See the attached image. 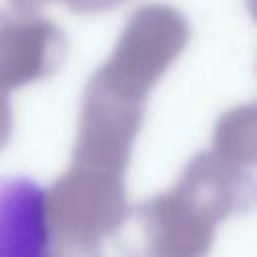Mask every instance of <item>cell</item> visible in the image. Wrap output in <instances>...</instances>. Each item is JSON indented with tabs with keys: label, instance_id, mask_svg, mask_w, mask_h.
Returning <instances> with one entry per match:
<instances>
[{
	"label": "cell",
	"instance_id": "1",
	"mask_svg": "<svg viewBox=\"0 0 257 257\" xmlns=\"http://www.w3.org/2000/svg\"><path fill=\"white\" fill-rule=\"evenodd\" d=\"M251 207L243 173L211 153L195 155L169 191L139 207L145 257H207L217 225Z\"/></svg>",
	"mask_w": 257,
	"mask_h": 257
},
{
	"label": "cell",
	"instance_id": "2",
	"mask_svg": "<svg viewBox=\"0 0 257 257\" xmlns=\"http://www.w3.org/2000/svg\"><path fill=\"white\" fill-rule=\"evenodd\" d=\"M50 241L74 253H90L128 217L124 175L72 165L44 191Z\"/></svg>",
	"mask_w": 257,
	"mask_h": 257
},
{
	"label": "cell",
	"instance_id": "3",
	"mask_svg": "<svg viewBox=\"0 0 257 257\" xmlns=\"http://www.w3.org/2000/svg\"><path fill=\"white\" fill-rule=\"evenodd\" d=\"M189 36V24L177 8L145 4L128 16L110 56L92 76L116 96L145 104L151 88L185 50Z\"/></svg>",
	"mask_w": 257,
	"mask_h": 257
},
{
	"label": "cell",
	"instance_id": "4",
	"mask_svg": "<svg viewBox=\"0 0 257 257\" xmlns=\"http://www.w3.org/2000/svg\"><path fill=\"white\" fill-rule=\"evenodd\" d=\"M143 114V102L116 96L92 76L82 94L72 165L124 175Z\"/></svg>",
	"mask_w": 257,
	"mask_h": 257
},
{
	"label": "cell",
	"instance_id": "5",
	"mask_svg": "<svg viewBox=\"0 0 257 257\" xmlns=\"http://www.w3.org/2000/svg\"><path fill=\"white\" fill-rule=\"evenodd\" d=\"M62 30L36 12H14L0 20V90L10 92L54 74L64 58Z\"/></svg>",
	"mask_w": 257,
	"mask_h": 257
},
{
	"label": "cell",
	"instance_id": "6",
	"mask_svg": "<svg viewBox=\"0 0 257 257\" xmlns=\"http://www.w3.org/2000/svg\"><path fill=\"white\" fill-rule=\"evenodd\" d=\"M0 257H52L44 189L26 177L0 179Z\"/></svg>",
	"mask_w": 257,
	"mask_h": 257
},
{
	"label": "cell",
	"instance_id": "7",
	"mask_svg": "<svg viewBox=\"0 0 257 257\" xmlns=\"http://www.w3.org/2000/svg\"><path fill=\"white\" fill-rule=\"evenodd\" d=\"M257 116L253 104H241L221 114L213 135V155L229 165L249 169L257 155Z\"/></svg>",
	"mask_w": 257,
	"mask_h": 257
},
{
	"label": "cell",
	"instance_id": "8",
	"mask_svg": "<svg viewBox=\"0 0 257 257\" xmlns=\"http://www.w3.org/2000/svg\"><path fill=\"white\" fill-rule=\"evenodd\" d=\"M62 2L74 12L90 14V12H102V10L114 8L124 0H62Z\"/></svg>",
	"mask_w": 257,
	"mask_h": 257
},
{
	"label": "cell",
	"instance_id": "9",
	"mask_svg": "<svg viewBox=\"0 0 257 257\" xmlns=\"http://www.w3.org/2000/svg\"><path fill=\"white\" fill-rule=\"evenodd\" d=\"M12 135V106L8 92H0V151L8 145Z\"/></svg>",
	"mask_w": 257,
	"mask_h": 257
},
{
	"label": "cell",
	"instance_id": "10",
	"mask_svg": "<svg viewBox=\"0 0 257 257\" xmlns=\"http://www.w3.org/2000/svg\"><path fill=\"white\" fill-rule=\"evenodd\" d=\"M16 12H36L40 6H44L50 0H10Z\"/></svg>",
	"mask_w": 257,
	"mask_h": 257
},
{
	"label": "cell",
	"instance_id": "11",
	"mask_svg": "<svg viewBox=\"0 0 257 257\" xmlns=\"http://www.w3.org/2000/svg\"><path fill=\"white\" fill-rule=\"evenodd\" d=\"M0 92H4V90H0Z\"/></svg>",
	"mask_w": 257,
	"mask_h": 257
}]
</instances>
